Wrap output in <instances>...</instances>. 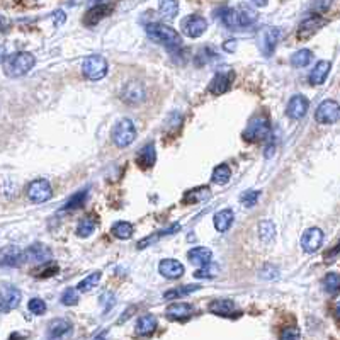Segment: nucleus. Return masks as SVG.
Returning <instances> with one entry per match:
<instances>
[{
  "label": "nucleus",
  "instance_id": "obj_1",
  "mask_svg": "<svg viewBox=\"0 0 340 340\" xmlns=\"http://www.w3.org/2000/svg\"><path fill=\"white\" fill-rule=\"evenodd\" d=\"M147 34L150 40L155 43L164 44L167 48H179L181 46V34L175 29H172L170 26L160 24V22H153V24L147 26Z\"/></svg>",
  "mask_w": 340,
  "mask_h": 340
},
{
  "label": "nucleus",
  "instance_id": "obj_2",
  "mask_svg": "<svg viewBox=\"0 0 340 340\" xmlns=\"http://www.w3.org/2000/svg\"><path fill=\"white\" fill-rule=\"evenodd\" d=\"M34 63H36L34 55H31L27 51L15 53L14 57L5 60V74L9 77H22V75H26L27 71H31Z\"/></svg>",
  "mask_w": 340,
  "mask_h": 340
},
{
  "label": "nucleus",
  "instance_id": "obj_3",
  "mask_svg": "<svg viewBox=\"0 0 340 340\" xmlns=\"http://www.w3.org/2000/svg\"><path fill=\"white\" fill-rule=\"evenodd\" d=\"M221 21L230 29H242L252 24L255 21V14L247 9H225L221 14Z\"/></svg>",
  "mask_w": 340,
  "mask_h": 340
},
{
  "label": "nucleus",
  "instance_id": "obj_4",
  "mask_svg": "<svg viewBox=\"0 0 340 340\" xmlns=\"http://www.w3.org/2000/svg\"><path fill=\"white\" fill-rule=\"evenodd\" d=\"M108 70H109L108 61H105L104 57H100V55H91L82 63V74L85 75V79L94 82L104 79L108 75Z\"/></svg>",
  "mask_w": 340,
  "mask_h": 340
},
{
  "label": "nucleus",
  "instance_id": "obj_5",
  "mask_svg": "<svg viewBox=\"0 0 340 340\" xmlns=\"http://www.w3.org/2000/svg\"><path fill=\"white\" fill-rule=\"evenodd\" d=\"M136 138V128H135V122L131 119H121L116 122V126L113 128V141L116 147L119 148H126L135 141Z\"/></svg>",
  "mask_w": 340,
  "mask_h": 340
},
{
  "label": "nucleus",
  "instance_id": "obj_6",
  "mask_svg": "<svg viewBox=\"0 0 340 340\" xmlns=\"http://www.w3.org/2000/svg\"><path fill=\"white\" fill-rule=\"evenodd\" d=\"M271 136V122L264 116L250 119L243 131V138L247 141H264Z\"/></svg>",
  "mask_w": 340,
  "mask_h": 340
},
{
  "label": "nucleus",
  "instance_id": "obj_7",
  "mask_svg": "<svg viewBox=\"0 0 340 340\" xmlns=\"http://www.w3.org/2000/svg\"><path fill=\"white\" fill-rule=\"evenodd\" d=\"M315 119L320 124H335L340 119V104L333 99H327L316 108Z\"/></svg>",
  "mask_w": 340,
  "mask_h": 340
},
{
  "label": "nucleus",
  "instance_id": "obj_8",
  "mask_svg": "<svg viewBox=\"0 0 340 340\" xmlns=\"http://www.w3.org/2000/svg\"><path fill=\"white\" fill-rule=\"evenodd\" d=\"M53 196V189L51 184L46 179H36L29 184L27 187V198H29L32 203H44V201L51 199Z\"/></svg>",
  "mask_w": 340,
  "mask_h": 340
},
{
  "label": "nucleus",
  "instance_id": "obj_9",
  "mask_svg": "<svg viewBox=\"0 0 340 340\" xmlns=\"http://www.w3.org/2000/svg\"><path fill=\"white\" fill-rule=\"evenodd\" d=\"M281 38V29L279 27H265L262 29L260 36H259V48L260 51L265 55V57H271L272 51H274L277 41Z\"/></svg>",
  "mask_w": 340,
  "mask_h": 340
},
{
  "label": "nucleus",
  "instance_id": "obj_10",
  "mask_svg": "<svg viewBox=\"0 0 340 340\" xmlns=\"http://www.w3.org/2000/svg\"><path fill=\"white\" fill-rule=\"evenodd\" d=\"M206 29H208V21L199 14L189 15V17L182 21V31H184V34L189 38L203 36Z\"/></svg>",
  "mask_w": 340,
  "mask_h": 340
},
{
  "label": "nucleus",
  "instance_id": "obj_11",
  "mask_svg": "<svg viewBox=\"0 0 340 340\" xmlns=\"http://www.w3.org/2000/svg\"><path fill=\"white\" fill-rule=\"evenodd\" d=\"M321 242H323V231L316 226L308 228V230L303 233V237H301V247H303L306 254L316 252V250L320 248Z\"/></svg>",
  "mask_w": 340,
  "mask_h": 340
},
{
  "label": "nucleus",
  "instance_id": "obj_12",
  "mask_svg": "<svg viewBox=\"0 0 340 340\" xmlns=\"http://www.w3.org/2000/svg\"><path fill=\"white\" fill-rule=\"evenodd\" d=\"M325 22H327V21L323 19L321 15H311V17L305 19V21L299 24V29H298V40H301V41L310 40V38L313 36L315 32L320 29V27L325 26Z\"/></svg>",
  "mask_w": 340,
  "mask_h": 340
},
{
  "label": "nucleus",
  "instance_id": "obj_13",
  "mask_svg": "<svg viewBox=\"0 0 340 340\" xmlns=\"http://www.w3.org/2000/svg\"><path fill=\"white\" fill-rule=\"evenodd\" d=\"M308 105H310L308 99H306L305 96H301V94H296V96H293L291 99H289L286 114L291 119H301V118H305L306 113H308Z\"/></svg>",
  "mask_w": 340,
  "mask_h": 340
},
{
  "label": "nucleus",
  "instance_id": "obj_14",
  "mask_svg": "<svg viewBox=\"0 0 340 340\" xmlns=\"http://www.w3.org/2000/svg\"><path fill=\"white\" fill-rule=\"evenodd\" d=\"M233 80H235V74L231 70L214 75V79L209 83V92L214 94V96H221V94L230 91Z\"/></svg>",
  "mask_w": 340,
  "mask_h": 340
},
{
  "label": "nucleus",
  "instance_id": "obj_15",
  "mask_svg": "<svg viewBox=\"0 0 340 340\" xmlns=\"http://www.w3.org/2000/svg\"><path fill=\"white\" fill-rule=\"evenodd\" d=\"M71 333V323L68 320L57 318L48 327V340H66Z\"/></svg>",
  "mask_w": 340,
  "mask_h": 340
},
{
  "label": "nucleus",
  "instance_id": "obj_16",
  "mask_svg": "<svg viewBox=\"0 0 340 340\" xmlns=\"http://www.w3.org/2000/svg\"><path fill=\"white\" fill-rule=\"evenodd\" d=\"M113 7L114 5H111V4H97V5H94V7H91L87 10L85 17H83L85 26H96L100 19L108 17V15L111 14V10H113Z\"/></svg>",
  "mask_w": 340,
  "mask_h": 340
},
{
  "label": "nucleus",
  "instance_id": "obj_17",
  "mask_svg": "<svg viewBox=\"0 0 340 340\" xmlns=\"http://www.w3.org/2000/svg\"><path fill=\"white\" fill-rule=\"evenodd\" d=\"M158 271L167 279H179L184 274V265L175 259H164L158 264Z\"/></svg>",
  "mask_w": 340,
  "mask_h": 340
},
{
  "label": "nucleus",
  "instance_id": "obj_18",
  "mask_svg": "<svg viewBox=\"0 0 340 340\" xmlns=\"http://www.w3.org/2000/svg\"><path fill=\"white\" fill-rule=\"evenodd\" d=\"M21 303V291L14 286H4L2 288V311L9 313L10 310L17 308Z\"/></svg>",
  "mask_w": 340,
  "mask_h": 340
},
{
  "label": "nucleus",
  "instance_id": "obj_19",
  "mask_svg": "<svg viewBox=\"0 0 340 340\" xmlns=\"http://www.w3.org/2000/svg\"><path fill=\"white\" fill-rule=\"evenodd\" d=\"M157 162V152H155V145H145V147L136 153V164L141 167V169H152Z\"/></svg>",
  "mask_w": 340,
  "mask_h": 340
},
{
  "label": "nucleus",
  "instance_id": "obj_20",
  "mask_svg": "<svg viewBox=\"0 0 340 340\" xmlns=\"http://www.w3.org/2000/svg\"><path fill=\"white\" fill-rule=\"evenodd\" d=\"M192 311H194V308L187 303H172V305L167 306L165 313L170 320H179L181 321V320H187L189 316L192 315Z\"/></svg>",
  "mask_w": 340,
  "mask_h": 340
},
{
  "label": "nucleus",
  "instance_id": "obj_21",
  "mask_svg": "<svg viewBox=\"0 0 340 340\" xmlns=\"http://www.w3.org/2000/svg\"><path fill=\"white\" fill-rule=\"evenodd\" d=\"M24 255L27 260H32V262H48L51 259V250L43 243H34L26 250Z\"/></svg>",
  "mask_w": 340,
  "mask_h": 340
},
{
  "label": "nucleus",
  "instance_id": "obj_22",
  "mask_svg": "<svg viewBox=\"0 0 340 340\" xmlns=\"http://www.w3.org/2000/svg\"><path fill=\"white\" fill-rule=\"evenodd\" d=\"M330 68H332L330 61H327V60L318 61V63L315 65V68L311 70V74H310L311 85H321V83L327 80L328 74H330Z\"/></svg>",
  "mask_w": 340,
  "mask_h": 340
},
{
  "label": "nucleus",
  "instance_id": "obj_23",
  "mask_svg": "<svg viewBox=\"0 0 340 340\" xmlns=\"http://www.w3.org/2000/svg\"><path fill=\"white\" fill-rule=\"evenodd\" d=\"M209 311L211 313H214V315H220V316H231L237 311V308H235V303H233L231 299L221 298V299L211 301Z\"/></svg>",
  "mask_w": 340,
  "mask_h": 340
},
{
  "label": "nucleus",
  "instance_id": "obj_24",
  "mask_svg": "<svg viewBox=\"0 0 340 340\" xmlns=\"http://www.w3.org/2000/svg\"><path fill=\"white\" fill-rule=\"evenodd\" d=\"M157 330V318L153 315H143L140 320L136 321V335L138 337H148Z\"/></svg>",
  "mask_w": 340,
  "mask_h": 340
},
{
  "label": "nucleus",
  "instance_id": "obj_25",
  "mask_svg": "<svg viewBox=\"0 0 340 340\" xmlns=\"http://www.w3.org/2000/svg\"><path fill=\"white\" fill-rule=\"evenodd\" d=\"M26 255L21 252L17 247H9L4 248L2 252V265L5 267H19L24 262Z\"/></svg>",
  "mask_w": 340,
  "mask_h": 340
},
{
  "label": "nucleus",
  "instance_id": "obj_26",
  "mask_svg": "<svg viewBox=\"0 0 340 340\" xmlns=\"http://www.w3.org/2000/svg\"><path fill=\"white\" fill-rule=\"evenodd\" d=\"M187 257H189V260L192 262V264L206 267V265L211 264V257H213V254H211V250L208 247H196V248L189 250Z\"/></svg>",
  "mask_w": 340,
  "mask_h": 340
},
{
  "label": "nucleus",
  "instance_id": "obj_27",
  "mask_svg": "<svg viewBox=\"0 0 340 340\" xmlns=\"http://www.w3.org/2000/svg\"><path fill=\"white\" fill-rule=\"evenodd\" d=\"M233 220H235V214H233L231 209H221L214 214V228L218 231L225 233L233 225Z\"/></svg>",
  "mask_w": 340,
  "mask_h": 340
},
{
  "label": "nucleus",
  "instance_id": "obj_28",
  "mask_svg": "<svg viewBox=\"0 0 340 340\" xmlns=\"http://www.w3.org/2000/svg\"><path fill=\"white\" fill-rule=\"evenodd\" d=\"M111 231H113V235L116 238H119V240H130V238L133 237L135 228H133L131 223H128V221H118L113 225Z\"/></svg>",
  "mask_w": 340,
  "mask_h": 340
},
{
  "label": "nucleus",
  "instance_id": "obj_29",
  "mask_svg": "<svg viewBox=\"0 0 340 340\" xmlns=\"http://www.w3.org/2000/svg\"><path fill=\"white\" fill-rule=\"evenodd\" d=\"M230 179H231V169L226 164H221L213 170V182L218 184V186H225V184L230 182Z\"/></svg>",
  "mask_w": 340,
  "mask_h": 340
},
{
  "label": "nucleus",
  "instance_id": "obj_30",
  "mask_svg": "<svg viewBox=\"0 0 340 340\" xmlns=\"http://www.w3.org/2000/svg\"><path fill=\"white\" fill-rule=\"evenodd\" d=\"M198 289H201V286H196V284H194V286H181L177 289H170V291H167L164 294V298L165 299H179V298L187 296V294H191L194 291H198Z\"/></svg>",
  "mask_w": 340,
  "mask_h": 340
},
{
  "label": "nucleus",
  "instance_id": "obj_31",
  "mask_svg": "<svg viewBox=\"0 0 340 340\" xmlns=\"http://www.w3.org/2000/svg\"><path fill=\"white\" fill-rule=\"evenodd\" d=\"M311 58H313V53L310 49H299L291 57V65L298 66V68H303V66L310 65Z\"/></svg>",
  "mask_w": 340,
  "mask_h": 340
},
{
  "label": "nucleus",
  "instance_id": "obj_32",
  "mask_svg": "<svg viewBox=\"0 0 340 340\" xmlns=\"http://www.w3.org/2000/svg\"><path fill=\"white\" fill-rule=\"evenodd\" d=\"M87 196H88V189H83V191L75 192L74 196L68 198V201L65 203L63 209H77V208H80V206H83V203H85Z\"/></svg>",
  "mask_w": 340,
  "mask_h": 340
},
{
  "label": "nucleus",
  "instance_id": "obj_33",
  "mask_svg": "<svg viewBox=\"0 0 340 340\" xmlns=\"http://www.w3.org/2000/svg\"><path fill=\"white\" fill-rule=\"evenodd\" d=\"M274 233H276V226L274 223L271 220H264L260 221L259 225V237L262 238V242H271L274 238Z\"/></svg>",
  "mask_w": 340,
  "mask_h": 340
},
{
  "label": "nucleus",
  "instance_id": "obj_34",
  "mask_svg": "<svg viewBox=\"0 0 340 340\" xmlns=\"http://www.w3.org/2000/svg\"><path fill=\"white\" fill-rule=\"evenodd\" d=\"M158 9L165 19H174L175 14L179 12V4L174 0H164V2H160Z\"/></svg>",
  "mask_w": 340,
  "mask_h": 340
},
{
  "label": "nucleus",
  "instance_id": "obj_35",
  "mask_svg": "<svg viewBox=\"0 0 340 340\" xmlns=\"http://www.w3.org/2000/svg\"><path fill=\"white\" fill-rule=\"evenodd\" d=\"M94 230H96V220H94L92 216H85V218H82V221L79 223V226H77V235L88 237Z\"/></svg>",
  "mask_w": 340,
  "mask_h": 340
},
{
  "label": "nucleus",
  "instance_id": "obj_36",
  "mask_svg": "<svg viewBox=\"0 0 340 340\" xmlns=\"http://www.w3.org/2000/svg\"><path fill=\"white\" fill-rule=\"evenodd\" d=\"M100 281V272H92L91 276H87L85 279L79 282V286H77V289H79V293H88L94 286H97V282Z\"/></svg>",
  "mask_w": 340,
  "mask_h": 340
},
{
  "label": "nucleus",
  "instance_id": "obj_37",
  "mask_svg": "<svg viewBox=\"0 0 340 340\" xmlns=\"http://www.w3.org/2000/svg\"><path fill=\"white\" fill-rule=\"evenodd\" d=\"M323 288H325L328 293L340 291V274H337V272H330V274H327L325 279H323Z\"/></svg>",
  "mask_w": 340,
  "mask_h": 340
},
{
  "label": "nucleus",
  "instance_id": "obj_38",
  "mask_svg": "<svg viewBox=\"0 0 340 340\" xmlns=\"http://www.w3.org/2000/svg\"><path fill=\"white\" fill-rule=\"evenodd\" d=\"M209 198V187H199V189H194V191L187 192L184 201H191V203H199L203 199H208Z\"/></svg>",
  "mask_w": 340,
  "mask_h": 340
},
{
  "label": "nucleus",
  "instance_id": "obj_39",
  "mask_svg": "<svg viewBox=\"0 0 340 340\" xmlns=\"http://www.w3.org/2000/svg\"><path fill=\"white\" fill-rule=\"evenodd\" d=\"M77 303H79V289H74V288L65 289V293L61 294V305L74 306Z\"/></svg>",
  "mask_w": 340,
  "mask_h": 340
},
{
  "label": "nucleus",
  "instance_id": "obj_40",
  "mask_svg": "<svg viewBox=\"0 0 340 340\" xmlns=\"http://www.w3.org/2000/svg\"><path fill=\"white\" fill-rule=\"evenodd\" d=\"M260 198V191H254V189H250V191H245L242 196H240V201L247 206V208H252L257 203V199Z\"/></svg>",
  "mask_w": 340,
  "mask_h": 340
},
{
  "label": "nucleus",
  "instance_id": "obj_41",
  "mask_svg": "<svg viewBox=\"0 0 340 340\" xmlns=\"http://www.w3.org/2000/svg\"><path fill=\"white\" fill-rule=\"evenodd\" d=\"M27 308H29L31 313L34 315H43L46 311V303L41 298H32L29 303H27Z\"/></svg>",
  "mask_w": 340,
  "mask_h": 340
},
{
  "label": "nucleus",
  "instance_id": "obj_42",
  "mask_svg": "<svg viewBox=\"0 0 340 340\" xmlns=\"http://www.w3.org/2000/svg\"><path fill=\"white\" fill-rule=\"evenodd\" d=\"M216 274H218V267H216L214 264H209L203 267V269H199L194 272V277H198V279H203V277H214Z\"/></svg>",
  "mask_w": 340,
  "mask_h": 340
},
{
  "label": "nucleus",
  "instance_id": "obj_43",
  "mask_svg": "<svg viewBox=\"0 0 340 340\" xmlns=\"http://www.w3.org/2000/svg\"><path fill=\"white\" fill-rule=\"evenodd\" d=\"M281 340H301L299 328H296V327H286L281 332Z\"/></svg>",
  "mask_w": 340,
  "mask_h": 340
},
{
  "label": "nucleus",
  "instance_id": "obj_44",
  "mask_svg": "<svg viewBox=\"0 0 340 340\" xmlns=\"http://www.w3.org/2000/svg\"><path fill=\"white\" fill-rule=\"evenodd\" d=\"M94 340H108V332H100L99 335H96Z\"/></svg>",
  "mask_w": 340,
  "mask_h": 340
},
{
  "label": "nucleus",
  "instance_id": "obj_45",
  "mask_svg": "<svg viewBox=\"0 0 340 340\" xmlns=\"http://www.w3.org/2000/svg\"><path fill=\"white\" fill-rule=\"evenodd\" d=\"M9 340H24V337H22L21 333H17V332H15V333H12V335L9 337Z\"/></svg>",
  "mask_w": 340,
  "mask_h": 340
},
{
  "label": "nucleus",
  "instance_id": "obj_46",
  "mask_svg": "<svg viewBox=\"0 0 340 340\" xmlns=\"http://www.w3.org/2000/svg\"><path fill=\"white\" fill-rule=\"evenodd\" d=\"M335 316H337V318L340 320V301H338V303L335 305Z\"/></svg>",
  "mask_w": 340,
  "mask_h": 340
},
{
  "label": "nucleus",
  "instance_id": "obj_47",
  "mask_svg": "<svg viewBox=\"0 0 340 340\" xmlns=\"http://www.w3.org/2000/svg\"><path fill=\"white\" fill-rule=\"evenodd\" d=\"M233 48H235V43H225V49H228V51Z\"/></svg>",
  "mask_w": 340,
  "mask_h": 340
}]
</instances>
